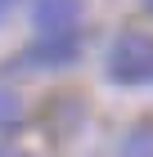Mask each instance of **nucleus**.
<instances>
[{
  "label": "nucleus",
  "mask_w": 153,
  "mask_h": 157,
  "mask_svg": "<svg viewBox=\"0 0 153 157\" xmlns=\"http://www.w3.org/2000/svg\"><path fill=\"white\" fill-rule=\"evenodd\" d=\"M108 76L117 85H144L153 81V36L144 32H126L108 49Z\"/></svg>",
  "instance_id": "obj_1"
},
{
  "label": "nucleus",
  "mask_w": 153,
  "mask_h": 157,
  "mask_svg": "<svg viewBox=\"0 0 153 157\" xmlns=\"http://www.w3.org/2000/svg\"><path fill=\"white\" fill-rule=\"evenodd\" d=\"M81 54V36L77 32H59V36H41L18 54V67H68Z\"/></svg>",
  "instance_id": "obj_2"
},
{
  "label": "nucleus",
  "mask_w": 153,
  "mask_h": 157,
  "mask_svg": "<svg viewBox=\"0 0 153 157\" xmlns=\"http://www.w3.org/2000/svg\"><path fill=\"white\" fill-rule=\"evenodd\" d=\"M77 13H81V0H36V27H41V36L72 32Z\"/></svg>",
  "instance_id": "obj_3"
},
{
  "label": "nucleus",
  "mask_w": 153,
  "mask_h": 157,
  "mask_svg": "<svg viewBox=\"0 0 153 157\" xmlns=\"http://www.w3.org/2000/svg\"><path fill=\"white\" fill-rule=\"evenodd\" d=\"M117 157H153V121L135 126V130L122 139V153Z\"/></svg>",
  "instance_id": "obj_4"
},
{
  "label": "nucleus",
  "mask_w": 153,
  "mask_h": 157,
  "mask_svg": "<svg viewBox=\"0 0 153 157\" xmlns=\"http://www.w3.org/2000/svg\"><path fill=\"white\" fill-rule=\"evenodd\" d=\"M23 117H27L23 99L9 94V90H0V135H5V130H18V126H23Z\"/></svg>",
  "instance_id": "obj_5"
},
{
  "label": "nucleus",
  "mask_w": 153,
  "mask_h": 157,
  "mask_svg": "<svg viewBox=\"0 0 153 157\" xmlns=\"http://www.w3.org/2000/svg\"><path fill=\"white\" fill-rule=\"evenodd\" d=\"M9 5H14V0H0V18H5V9H9Z\"/></svg>",
  "instance_id": "obj_6"
},
{
  "label": "nucleus",
  "mask_w": 153,
  "mask_h": 157,
  "mask_svg": "<svg viewBox=\"0 0 153 157\" xmlns=\"http://www.w3.org/2000/svg\"><path fill=\"white\" fill-rule=\"evenodd\" d=\"M144 9H153V0H144Z\"/></svg>",
  "instance_id": "obj_7"
}]
</instances>
